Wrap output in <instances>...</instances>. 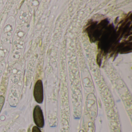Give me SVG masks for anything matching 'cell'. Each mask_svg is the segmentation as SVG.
<instances>
[{
    "label": "cell",
    "instance_id": "obj_4",
    "mask_svg": "<svg viewBox=\"0 0 132 132\" xmlns=\"http://www.w3.org/2000/svg\"><path fill=\"white\" fill-rule=\"evenodd\" d=\"M32 132H42L40 129L38 127L35 126L33 127Z\"/></svg>",
    "mask_w": 132,
    "mask_h": 132
},
{
    "label": "cell",
    "instance_id": "obj_1",
    "mask_svg": "<svg viewBox=\"0 0 132 132\" xmlns=\"http://www.w3.org/2000/svg\"><path fill=\"white\" fill-rule=\"evenodd\" d=\"M34 96L37 102L42 103L44 100V89L43 83L41 80L37 81L34 88Z\"/></svg>",
    "mask_w": 132,
    "mask_h": 132
},
{
    "label": "cell",
    "instance_id": "obj_2",
    "mask_svg": "<svg viewBox=\"0 0 132 132\" xmlns=\"http://www.w3.org/2000/svg\"><path fill=\"white\" fill-rule=\"evenodd\" d=\"M34 121L37 127L42 128L44 125V119L43 112L39 105L35 107L33 112Z\"/></svg>",
    "mask_w": 132,
    "mask_h": 132
},
{
    "label": "cell",
    "instance_id": "obj_3",
    "mask_svg": "<svg viewBox=\"0 0 132 132\" xmlns=\"http://www.w3.org/2000/svg\"><path fill=\"white\" fill-rule=\"evenodd\" d=\"M5 98L3 96H0V113L4 105Z\"/></svg>",
    "mask_w": 132,
    "mask_h": 132
}]
</instances>
